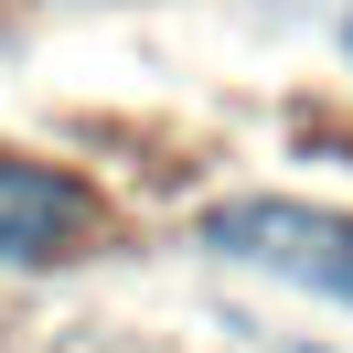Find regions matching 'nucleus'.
Here are the masks:
<instances>
[{
	"label": "nucleus",
	"mask_w": 353,
	"mask_h": 353,
	"mask_svg": "<svg viewBox=\"0 0 353 353\" xmlns=\"http://www.w3.org/2000/svg\"><path fill=\"white\" fill-rule=\"evenodd\" d=\"M203 246L236 268H268V279H300L321 300H353V214L332 203H289V193H236L203 214Z\"/></svg>",
	"instance_id": "obj_1"
},
{
	"label": "nucleus",
	"mask_w": 353,
	"mask_h": 353,
	"mask_svg": "<svg viewBox=\"0 0 353 353\" xmlns=\"http://www.w3.org/2000/svg\"><path fill=\"white\" fill-rule=\"evenodd\" d=\"M97 225V193L54 161H0V268H43V257H75Z\"/></svg>",
	"instance_id": "obj_2"
}]
</instances>
